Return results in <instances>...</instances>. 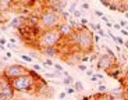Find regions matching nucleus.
<instances>
[{
	"instance_id": "nucleus-45",
	"label": "nucleus",
	"mask_w": 128,
	"mask_h": 100,
	"mask_svg": "<svg viewBox=\"0 0 128 100\" xmlns=\"http://www.w3.org/2000/svg\"><path fill=\"white\" fill-rule=\"evenodd\" d=\"M8 43H11V45H14V43H16V39H14V38H10Z\"/></svg>"
},
{
	"instance_id": "nucleus-18",
	"label": "nucleus",
	"mask_w": 128,
	"mask_h": 100,
	"mask_svg": "<svg viewBox=\"0 0 128 100\" xmlns=\"http://www.w3.org/2000/svg\"><path fill=\"white\" fill-rule=\"evenodd\" d=\"M77 6H78V3H77V1H72V3L70 4V7H68V13H70V14H72L74 11L77 10Z\"/></svg>"
},
{
	"instance_id": "nucleus-12",
	"label": "nucleus",
	"mask_w": 128,
	"mask_h": 100,
	"mask_svg": "<svg viewBox=\"0 0 128 100\" xmlns=\"http://www.w3.org/2000/svg\"><path fill=\"white\" fill-rule=\"evenodd\" d=\"M93 96H95L93 100H112V96H110L109 92H107V93H96V95H93Z\"/></svg>"
},
{
	"instance_id": "nucleus-32",
	"label": "nucleus",
	"mask_w": 128,
	"mask_h": 100,
	"mask_svg": "<svg viewBox=\"0 0 128 100\" xmlns=\"http://www.w3.org/2000/svg\"><path fill=\"white\" fill-rule=\"evenodd\" d=\"M85 74H86L88 77L90 78V77H93V75H95V72H93V70H92V68H89V70H88V71L85 72Z\"/></svg>"
},
{
	"instance_id": "nucleus-27",
	"label": "nucleus",
	"mask_w": 128,
	"mask_h": 100,
	"mask_svg": "<svg viewBox=\"0 0 128 100\" xmlns=\"http://www.w3.org/2000/svg\"><path fill=\"white\" fill-rule=\"evenodd\" d=\"M88 61H89V54H84L82 58H81V64H85Z\"/></svg>"
},
{
	"instance_id": "nucleus-1",
	"label": "nucleus",
	"mask_w": 128,
	"mask_h": 100,
	"mask_svg": "<svg viewBox=\"0 0 128 100\" xmlns=\"http://www.w3.org/2000/svg\"><path fill=\"white\" fill-rule=\"evenodd\" d=\"M63 40L58 29H48V31H42L39 38L36 39L35 46L38 47V50L42 49H48V47H57L60 45V42Z\"/></svg>"
},
{
	"instance_id": "nucleus-15",
	"label": "nucleus",
	"mask_w": 128,
	"mask_h": 100,
	"mask_svg": "<svg viewBox=\"0 0 128 100\" xmlns=\"http://www.w3.org/2000/svg\"><path fill=\"white\" fill-rule=\"evenodd\" d=\"M42 67H45V68H48V67H54V63L52 61L50 58H46V60H43V61H42Z\"/></svg>"
},
{
	"instance_id": "nucleus-39",
	"label": "nucleus",
	"mask_w": 128,
	"mask_h": 100,
	"mask_svg": "<svg viewBox=\"0 0 128 100\" xmlns=\"http://www.w3.org/2000/svg\"><path fill=\"white\" fill-rule=\"evenodd\" d=\"M89 81H90V82H98L99 79H98V77H96V75H93V77H90Z\"/></svg>"
},
{
	"instance_id": "nucleus-30",
	"label": "nucleus",
	"mask_w": 128,
	"mask_h": 100,
	"mask_svg": "<svg viewBox=\"0 0 128 100\" xmlns=\"http://www.w3.org/2000/svg\"><path fill=\"white\" fill-rule=\"evenodd\" d=\"M112 100H125L122 95H117V96H112Z\"/></svg>"
},
{
	"instance_id": "nucleus-25",
	"label": "nucleus",
	"mask_w": 128,
	"mask_h": 100,
	"mask_svg": "<svg viewBox=\"0 0 128 100\" xmlns=\"http://www.w3.org/2000/svg\"><path fill=\"white\" fill-rule=\"evenodd\" d=\"M53 68L56 70V72H64V71H66V70H64L60 64H54V67H53Z\"/></svg>"
},
{
	"instance_id": "nucleus-22",
	"label": "nucleus",
	"mask_w": 128,
	"mask_h": 100,
	"mask_svg": "<svg viewBox=\"0 0 128 100\" xmlns=\"http://www.w3.org/2000/svg\"><path fill=\"white\" fill-rule=\"evenodd\" d=\"M98 91H99V93H107V86L106 85H99Z\"/></svg>"
},
{
	"instance_id": "nucleus-16",
	"label": "nucleus",
	"mask_w": 128,
	"mask_h": 100,
	"mask_svg": "<svg viewBox=\"0 0 128 100\" xmlns=\"http://www.w3.org/2000/svg\"><path fill=\"white\" fill-rule=\"evenodd\" d=\"M109 8L112 10V11H118V8H120V1H112Z\"/></svg>"
},
{
	"instance_id": "nucleus-34",
	"label": "nucleus",
	"mask_w": 128,
	"mask_h": 100,
	"mask_svg": "<svg viewBox=\"0 0 128 100\" xmlns=\"http://www.w3.org/2000/svg\"><path fill=\"white\" fill-rule=\"evenodd\" d=\"M66 97H67V93H66V92H60V93H58V99H66Z\"/></svg>"
},
{
	"instance_id": "nucleus-13",
	"label": "nucleus",
	"mask_w": 128,
	"mask_h": 100,
	"mask_svg": "<svg viewBox=\"0 0 128 100\" xmlns=\"http://www.w3.org/2000/svg\"><path fill=\"white\" fill-rule=\"evenodd\" d=\"M61 84L63 85H66V86H74V84H75V81H74V78L71 77H66V78H63V81H61Z\"/></svg>"
},
{
	"instance_id": "nucleus-9",
	"label": "nucleus",
	"mask_w": 128,
	"mask_h": 100,
	"mask_svg": "<svg viewBox=\"0 0 128 100\" xmlns=\"http://www.w3.org/2000/svg\"><path fill=\"white\" fill-rule=\"evenodd\" d=\"M58 32H60L61 38L63 39H70L71 36L74 35V32H75V29H74V26L71 25L68 21H63V22L58 25Z\"/></svg>"
},
{
	"instance_id": "nucleus-49",
	"label": "nucleus",
	"mask_w": 128,
	"mask_h": 100,
	"mask_svg": "<svg viewBox=\"0 0 128 100\" xmlns=\"http://www.w3.org/2000/svg\"><path fill=\"white\" fill-rule=\"evenodd\" d=\"M125 6H127V11H128V1H127V3H125Z\"/></svg>"
},
{
	"instance_id": "nucleus-26",
	"label": "nucleus",
	"mask_w": 128,
	"mask_h": 100,
	"mask_svg": "<svg viewBox=\"0 0 128 100\" xmlns=\"http://www.w3.org/2000/svg\"><path fill=\"white\" fill-rule=\"evenodd\" d=\"M98 35H99L100 38H107V32H106L104 29H99V31H98Z\"/></svg>"
},
{
	"instance_id": "nucleus-20",
	"label": "nucleus",
	"mask_w": 128,
	"mask_h": 100,
	"mask_svg": "<svg viewBox=\"0 0 128 100\" xmlns=\"http://www.w3.org/2000/svg\"><path fill=\"white\" fill-rule=\"evenodd\" d=\"M77 68H78V71H81V72H86L88 70H89V68H88L85 64H78Z\"/></svg>"
},
{
	"instance_id": "nucleus-40",
	"label": "nucleus",
	"mask_w": 128,
	"mask_h": 100,
	"mask_svg": "<svg viewBox=\"0 0 128 100\" xmlns=\"http://www.w3.org/2000/svg\"><path fill=\"white\" fill-rule=\"evenodd\" d=\"M6 43H7V40H6V39H4V38H0V45H2V46H4Z\"/></svg>"
},
{
	"instance_id": "nucleus-19",
	"label": "nucleus",
	"mask_w": 128,
	"mask_h": 100,
	"mask_svg": "<svg viewBox=\"0 0 128 100\" xmlns=\"http://www.w3.org/2000/svg\"><path fill=\"white\" fill-rule=\"evenodd\" d=\"M66 93L68 95V96H70V95H74V93H77V92H75V89H74V86H67L66 88Z\"/></svg>"
},
{
	"instance_id": "nucleus-46",
	"label": "nucleus",
	"mask_w": 128,
	"mask_h": 100,
	"mask_svg": "<svg viewBox=\"0 0 128 100\" xmlns=\"http://www.w3.org/2000/svg\"><path fill=\"white\" fill-rule=\"evenodd\" d=\"M11 56H13V54H11V53H10V52H6V58H10V57H11Z\"/></svg>"
},
{
	"instance_id": "nucleus-7",
	"label": "nucleus",
	"mask_w": 128,
	"mask_h": 100,
	"mask_svg": "<svg viewBox=\"0 0 128 100\" xmlns=\"http://www.w3.org/2000/svg\"><path fill=\"white\" fill-rule=\"evenodd\" d=\"M35 95L36 96H42V97H49L50 99L53 96V89L48 85V82L43 79V81L38 82L35 88Z\"/></svg>"
},
{
	"instance_id": "nucleus-42",
	"label": "nucleus",
	"mask_w": 128,
	"mask_h": 100,
	"mask_svg": "<svg viewBox=\"0 0 128 100\" xmlns=\"http://www.w3.org/2000/svg\"><path fill=\"white\" fill-rule=\"evenodd\" d=\"M102 21H104V24H107V22H110V19H109V18H107V17H106V15H103V17H102Z\"/></svg>"
},
{
	"instance_id": "nucleus-10",
	"label": "nucleus",
	"mask_w": 128,
	"mask_h": 100,
	"mask_svg": "<svg viewBox=\"0 0 128 100\" xmlns=\"http://www.w3.org/2000/svg\"><path fill=\"white\" fill-rule=\"evenodd\" d=\"M39 52L43 56H46V57H56L58 54V49L57 47H48V49H42Z\"/></svg>"
},
{
	"instance_id": "nucleus-43",
	"label": "nucleus",
	"mask_w": 128,
	"mask_h": 100,
	"mask_svg": "<svg viewBox=\"0 0 128 100\" xmlns=\"http://www.w3.org/2000/svg\"><path fill=\"white\" fill-rule=\"evenodd\" d=\"M99 39H100L99 35H93V40H95V43H96V42H99Z\"/></svg>"
},
{
	"instance_id": "nucleus-35",
	"label": "nucleus",
	"mask_w": 128,
	"mask_h": 100,
	"mask_svg": "<svg viewBox=\"0 0 128 100\" xmlns=\"http://www.w3.org/2000/svg\"><path fill=\"white\" fill-rule=\"evenodd\" d=\"M81 10H89V4H88V3H82V4H81Z\"/></svg>"
},
{
	"instance_id": "nucleus-8",
	"label": "nucleus",
	"mask_w": 128,
	"mask_h": 100,
	"mask_svg": "<svg viewBox=\"0 0 128 100\" xmlns=\"http://www.w3.org/2000/svg\"><path fill=\"white\" fill-rule=\"evenodd\" d=\"M43 3H45V8H49L57 14H61L67 8V1H56V0H52V1H43Z\"/></svg>"
},
{
	"instance_id": "nucleus-6",
	"label": "nucleus",
	"mask_w": 128,
	"mask_h": 100,
	"mask_svg": "<svg viewBox=\"0 0 128 100\" xmlns=\"http://www.w3.org/2000/svg\"><path fill=\"white\" fill-rule=\"evenodd\" d=\"M116 64H118L117 58H114V57H112V56L104 53V54H100L99 58H98V61H96V70H98V71L107 72L110 68H113Z\"/></svg>"
},
{
	"instance_id": "nucleus-41",
	"label": "nucleus",
	"mask_w": 128,
	"mask_h": 100,
	"mask_svg": "<svg viewBox=\"0 0 128 100\" xmlns=\"http://www.w3.org/2000/svg\"><path fill=\"white\" fill-rule=\"evenodd\" d=\"M96 77H98V79H103V74H102V72H96Z\"/></svg>"
},
{
	"instance_id": "nucleus-23",
	"label": "nucleus",
	"mask_w": 128,
	"mask_h": 100,
	"mask_svg": "<svg viewBox=\"0 0 128 100\" xmlns=\"http://www.w3.org/2000/svg\"><path fill=\"white\" fill-rule=\"evenodd\" d=\"M57 72H45V78H57Z\"/></svg>"
},
{
	"instance_id": "nucleus-48",
	"label": "nucleus",
	"mask_w": 128,
	"mask_h": 100,
	"mask_svg": "<svg viewBox=\"0 0 128 100\" xmlns=\"http://www.w3.org/2000/svg\"><path fill=\"white\" fill-rule=\"evenodd\" d=\"M124 15H125V18H128V11H125V13H124Z\"/></svg>"
},
{
	"instance_id": "nucleus-37",
	"label": "nucleus",
	"mask_w": 128,
	"mask_h": 100,
	"mask_svg": "<svg viewBox=\"0 0 128 100\" xmlns=\"http://www.w3.org/2000/svg\"><path fill=\"white\" fill-rule=\"evenodd\" d=\"M113 29H116V31H121V26H120V24H113Z\"/></svg>"
},
{
	"instance_id": "nucleus-47",
	"label": "nucleus",
	"mask_w": 128,
	"mask_h": 100,
	"mask_svg": "<svg viewBox=\"0 0 128 100\" xmlns=\"http://www.w3.org/2000/svg\"><path fill=\"white\" fill-rule=\"evenodd\" d=\"M124 46H125V49L128 50V40H124Z\"/></svg>"
},
{
	"instance_id": "nucleus-11",
	"label": "nucleus",
	"mask_w": 128,
	"mask_h": 100,
	"mask_svg": "<svg viewBox=\"0 0 128 100\" xmlns=\"http://www.w3.org/2000/svg\"><path fill=\"white\" fill-rule=\"evenodd\" d=\"M13 8V1L10 0H4V1H0V13L2 11H8V10Z\"/></svg>"
},
{
	"instance_id": "nucleus-36",
	"label": "nucleus",
	"mask_w": 128,
	"mask_h": 100,
	"mask_svg": "<svg viewBox=\"0 0 128 100\" xmlns=\"http://www.w3.org/2000/svg\"><path fill=\"white\" fill-rule=\"evenodd\" d=\"M88 24H89L88 22V19L85 18V17H82V18H81V25H88Z\"/></svg>"
},
{
	"instance_id": "nucleus-33",
	"label": "nucleus",
	"mask_w": 128,
	"mask_h": 100,
	"mask_svg": "<svg viewBox=\"0 0 128 100\" xmlns=\"http://www.w3.org/2000/svg\"><path fill=\"white\" fill-rule=\"evenodd\" d=\"M95 15H96V17H100V18H102V17L104 15V14H103L102 11H100V10H95Z\"/></svg>"
},
{
	"instance_id": "nucleus-44",
	"label": "nucleus",
	"mask_w": 128,
	"mask_h": 100,
	"mask_svg": "<svg viewBox=\"0 0 128 100\" xmlns=\"http://www.w3.org/2000/svg\"><path fill=\"white\" fill-rule=\"evenodd\" d=\"M0 52H3V53H6L7 50H6V47H4V46H2V45H0Z\"/></svg>"
},
{
	"instance_id": "nucleus-29",
	"label": "nucleus",
	"mask_w": 128,
	"mask_h": 100,
	"mask_svg": "<svg viewBox=\"0 0 128 100\" xmlns=\"http://www.w3.org/2000/svg\"><path fill=\"white\" fill-rule=\"evenodd\" d=\"M118 24H120V26H121V29H125V26L128 25L125 19H120V21H118Z\"/></svg>"
},
{
	"instance_id": "nucleus-28",
	"label": "nucleus",
	"mask_w": 128,
	"mask_h": 100,
	"mask_svg": "<svg viewBox=\"0 0 128 100\" xmlns=\"http://www.w3.org/2000/svg\"><path fill=\"white\" fill-rule=\"evenodd\" d=\"M122 96H124L125 100H128V86H124V89H122Z\"/></svg>"
},
{
	"instance_id": "nucleus-17",
	"label": "nucleus",
	"mask_w": 128,
	"mask_h": 100,
	"mask_svg": "<svg viewBox=\"0 0 128 100\" xmlns=\"http://www.w3.org/2000/svg\"><path fill=\"white\" fill-rule=\"evenodd\" d=\"M82 14H84V10H81V8H77V10H75V11H74V13H72V15L74 17H75V18H82Z\"/></svg>"
},
{
	"instance_id": "nucleus-31",
	"label": "nucleus",
	"mask_w": 128,
	"mask_h": 100,
	"mask_svg": "<svg viewBox=\"0 0 128 100\" xmlns=\"http://www.w3.org/2000/svg\"><path fill=\"white\" fill-rule=\"evenodd\" d=\"M110 3H112V1H109V0H102V1H100V4L104 6V7H110Z\"/></svg>"
},
{
	"instance_id": "nucleus-4",
	"label": "nucleus",
	"mask_w": 128,
	"mask_h": 100,
	"mask_svg": "<svg viewBox=\"0 0 128 100\" xmlns=\"http://www.w3.org/2000/svg\"><path fill=\"white\" fill-rule=\"evenodd\" d=\"M2 74H3L8 81H13V79H17V78L22 77V75L29 74V68H26L25 65H22V64H10L4 68Z\"/></svg>"
},
{
	"instance_id": "nucleus-24",
	"label": "nucleus",
	"mask_w": 128,
	"mask_h": 100,
	"mask_svg": "<svg viewBox=\"0 0 128 100\" xmlns=\"http://www.w3.org/2000/svg\"><path fill=\"white\" fill-rule=\"evenodd\" d=\"M21 58H22L24 61H26V63H32V61H34L32 57H31V56H28V54H22V56H21Z\"/></svg>"
},
{
	"instance_id": "nucleus-5",
	"label": "nucleus",
	"mask_w": 128,
	"mask_h": 100,
	"mask_svg": "<svg viewBox=\"0 0 128 100\" xmlns=\"http://www.w3.org/2000/svg\"><path fill=\"white\" fill-rule=\"evenodd\" d=\"M14 93L16 91L11 86V82L3 74H0V100H11Z\"/></svg>"
},
{
	"instance_id": "nucleus-2",
	"label": "nucleus",
	"mask_w": 128,
	"mask_h": 100,
	"mask_svg": "<svg viewBox=\"0 0 128 100\" xmlns=\"http://www.w3.org/2000/svg\"><path fill=\"white\" fill-rule=\"evenodd\" d=\"M63 22L60 14L54 13L49 8H43L39 14V28L40 31H48V29L58 28V25Z\"/></svg>"
},
{
	"instance_id": "nucleus-3",
	"label": "nucleus",
	"mask_w": 128,
	"mask_h": 100,
	"mask_svg": "<svg viewBox=\"0 0 128 100\" xmlns=\"http://www.w3.org/2000/svg\"><path fill=\"white\" fill-rule=\"evenodd\" d=\"M11 82V86L16 92H21V93H25V92H31V91H35L36 84L38 82L35 81V78L32 77L31 74H26L22 75V77L17 78V79H13Z\"/></svg>"
},
{
	"instance_id": "nucleus-14",
	"label": "nucleus",
	"mask_w": 128,
	"mask_h": 100,
	"mask_svg": "<svg viewBox=\"0 0 128 100\" xmlns=\"http://www.w3.org/2000/svg\"><path fill=\"white\" fill-rule=\"evenodd\" d=\"M74 89H75V92H84V84L81 81H75Z\"/></svg>"
},
{
	"instance_id": "nucleus-21",
	"label": "nucleus",
	"mask_w": 128,
	"mask_h": 100,
	"mask_svg": "<svg viewBox=\"0 0 128 100\" xmlns=\"http://www.w3.org/2000/svg\"><path fill=\"white\" fill-rule=\"evenodd\" d=\"M32 70H34V71H42V70H43V67H42V64L34 63V65H32Z\"/></svg>"
},
{
	"instance_id": "nucleus-50",
	"label": "nucleus",
	"mask_w": 128,
	"mask_h": 100,
	"mask_svg": "<svg viewBox=\"0 0 128 100\" xmlns=\"http://www.w3.org/2000/svg\"><path fill=\"white\" fill-rule=\"evenodd\" d=\"M68 100H70V99H68Z\"/></svg>"
},
{
	"instance_id": "nucleus-38",
	"label": "nucleus",
	"mask_w": 128,
	"mask_h": 100,
	"mask_svg": "<svg viewBox=\"0 0 128 100\" xmlns=\"http://www.w3.org/2000/svg\"><path fill=\"white\" fill-rule=\"evenodd\" d=\"M120 35H122V36H128V31H127V29H121V31H120Z\"/></svg>"
}]
</instances>
